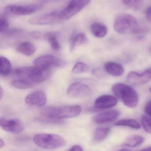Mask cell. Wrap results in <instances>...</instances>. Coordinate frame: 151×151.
Instances as JSON below:
<instances>
[{"mask_svg": "<svg viewBox=\"0 0 151 151\" xmlns=\"http://www.w3.org/2000/svg\"><path fill=\"white\" fill-rule=\"evenodd\" d=\"M81 111L79 105L48 106L41 110V114L47 119L59 120L74 118L78 116Z\"/></svg>", "mask_w": 151, "mask_h": 151, "instance_id": "1", "label": "cell"}, {"mask_svg": "<svg viewBox=\"0 0 151 151\" xmlns=\"http://www.w3.org/2000/svg\"><path fill=\"white\" fill-rule=\"evenodd\" d=\"M112 90L126 106L133 108L137 106L139 96L131 86L126 83H118L112 86Z\"/></svg>", "mask_w": 151, "mask_h": 151, "instance_id": "2", "label": "cell"}, {"mask_svg": "<svg viewBox=\"0 0 151 151\" xmlns=\"http://www.w3.org/2000/svg\"><path fill=\"white\" fill-rule=\"evenodd\" d=\"M50 69L38 66H29L18 68L14 70V75L27 79L34 83H40L47 80L50 76Z\"/></svg>", "mask_w": 151, "mask_h": 151, "instance_id": "3", "label": "cell"}, {"mask_svg": "<svg viewBox=\"0 0 151 151\" xmlns=\"http://www.w3.org/2000/svg\"><path fill=\"white\" fill-rule=\"evenodd\" d=\"M33 141L38 147L45 150L61 149L66 144V141L62 137L52 134H36L33 137Z\"/></svg>", "mask_w": 151, "mask_h": 151, "instance_id": "4", "label": "cell"}, {"mask_svg": "<svg viewBox=\"0 0 151 151\" xmlns=\"http://www.w3.org/2000/svg\"><path fill=\"white\" fill-rule=\"evenodd\" d=\"M136 19L130 14L122 13L118 15L113 23L114 30L118 33L126 34L134 32L138 25Z\"/></svg>", "mask_w": 151, "mask_h": 151, "instance_id": "5", "label": "cell"}, {"mask_svg": "<svg viewBox=\"0 0 151 151\" xmlns=\"http://www.w3.org/2000/svg\"><path fill=\"white\" fill-rule=\"evenodd\" d=\"M91 0H71L67 6L60 12V19L67 20L72 17L83 9Z\"/></svg>", "mask_w": 151, "mask_h": 151, "instance_id": "6", "label": "cell"}, {"mask_svg": "<svg viewBox=\"0 0 151 151\" xmlns=\"http://www.w3.org/2000/svg\"><path fill=\"white\" fill-rule=\"evenodd\" d=\"M42 5L39 4L19 5L11 4L8 5L5 8V11L9 14L18 16H26L35 13L39 11Z\"/></svg>", "mask_w": 151, "mask_h": 151, "instance_id": "7", "label": "cell"}, {"mask_svg": "<svg viewBox=\"0 0 151 151\" xmlns=\"http://www.w3.org/2000/svg\"><path fill=\"white\" fill-rule=\"evenodd\" d=\"M33 63L35 66L49 69L52 67L62 68L66 65L64 61L52 55L41 56L35 59Z\"/></svg>", "mask_w": 151, "mask_h": 151, "instance_id": "8", "label": "cell"}, {"mask_svg": "<svg viewBox=\"0 0 151 151\" xmlns=\"http://www.w3.org/2000/svg\"><path fill=\"white\" fill-rule=\"evenodd\" d=\"M60 12H53L35 17L28 20V23L34 25H47L54 24L62 20L60 19Z\"/></svg>", "mask_w": 151, "mask_h": 151, "instance_id": "9", "label": "cell"}, {"mask_svg": "<svg viewBox=\"0 0 151 151\" xmlns=\"http://www.w3.org/2000/svg\"><path fill=\"white\" fill-rule=\"evenodd\" d=\"M91 92V89L88 85L80 82L72 83L67 90V95L74 98L86 97L89 96Z\"/></svg>", "mask_w": 151, "mask_h": 151, "instance_id": "10", "label": "cell"}, {"mask_svg": "<svg viewBox=\"0 0 151 151\" xmlns=\"http://www.w3.org/2000/svg\"><path fill=\"white\" fill-rule=\"evenodd\" d=\"M127 81L133 85L139 86L145 84L151 80V67L146 69L142 73L130 72L127 77Z\"/></svg>", "mask_w": 151, "mask_h": 151, "instance_id": "11", "label": "cell"}, {"mask_svg": "<svg viewBox=\"0 0 151 151\" xmlns=\"http://www.w3.org/2000/svg\"><path fill=\"white\" fill-rule=\"evenodd\" d=\"M0 125L4 130L13 134H19L24 129V124L18 119L1 118Z\"/></svg>", "mask_w": 151, "mask_h": 151, "instance_id": "12", "label": "cell"}, {"mask_svg": "<svg viewBox=\"0 0 151 151\" xmlns=\"http://www.w3.org/2000/svg\"><path fill=\"white\" fill-rule=\"evenodd\" d=\"M47 100L46 94L41 90L36 91L30 93L25 99V101L27 104L37 107L45 105Z\"/></svg>", "mask_w": 151, "mask_h": 151, "instance_id": "13", "label": "cell"}, {"mask_svg": "<svg viewBox=\"0 0 151 151\" xmlns=\"http://www.w3.org/2000/svg\"><path fill=\"white\" fill-rule=\"evenodd\" d=\"M118 99L114 96L104 95L98 97L96 99L95 106L98 109H109L115 106L118 104Z\"/></svg>", "mask_w": 151, "mask_h": 151, "instance_id": "14", "label": "cell"}, {"mask_svg": "<svg viewBox=\"0 0 151 151\" xmlns=\"http://www.w3.org/2000/svg\"><path fill=\"white\" fill-rule=\"evenodd\" d=\"M119 114V112L117 110L106 111L96 115L94 118V121L97 124L113 122L117 119Z\"/></svg>", "mask_w": 151, "mask_h": 151, "instance_id": "15", "label": "cell"}, {"mask_svg": "<svg viewBox=\"0 0 151 151\" xmlns=\"http://www.w3.org/2000/svg\"><path fill=\"white\" fill-rule=\"evenodd\" d=\"M105 71L113 76H121L125 72V69L121 65L113 62H108L104 65Z\"/></svg>", "mask_w": 151, "mask_h": 151, "instance_id": "16", "label": "cell"}, {"mask_svg": "<svg viewBox=\"0 0 151 151\" xmlns=\"http://www.w3.org/2000/svg\"><path fill=\"white\" fill-rule=\"evenodd\" d=\"M17 52L26 56L29 57L33 55L35 51L34 45L30 42H21L17 47Z\"/></svg>", "mask_w": 151, "mask_h": 151, "instance_id": "17", "label": "cell"}, {"mask_svg": "<svg viewBox=\"0 0 151 151\" xmlns=\"http://www.w3.org/2000/svg\"><path fill=\"white\" fill-rule=\"evenodd\" d=\"M88 39L86 35L83 33H79L74 35L71 40L70 42V50H74L77 47L86 44L87 42Z\"/></svg>", "mask_w": 151, "mask_h": 151, "instance_id": "18", "label": "cell"}, {"mask_svg": "<svg viewBox=\"0 0 151 151\" xmlns=\"http://www.w3.org/2000/svg\"><path fill=\"white\" fill-rule=\"evenodd\" d=\"M90 30L93 35L98 38L105 37L108 32L106 26L100 23L92 24L90 26Z\"/></svg>", "mask_w": 151, "mask_h": 151, "instance_id": "19", "label": "cell"}, {"mask_svg": "<svg viewBox=\"0 0 151 151\" xmlns=\"http://www.w3.org/2000/svg\"><path fill=\"white\" fill-rule=\"evenodd\" d=\"M143 137L139 135H132L128 137L123 143V145L130 148H135L143 143Z\"/></svg>", "mask_w": 151, "mask_h": 151, "instance_id": "20", "label": "cell"}, {"mask_svg": "<svg viewBox=\"0 0 151 151\" xmlns=\"http://www.w3.org/2000/svg\"><path fill=\"white\" fill-rule=\"evenodd\" d=\"M45 38L53 50L55 51L59 50L60 45L56 33L54 32L47 33L45 35Z\"/></svg>", "mask_w": 151, "mask_h": 151, "instance_id": "21", "label": "cell"}, {"mask_svg": "<svg viewBox=\"0 0 151 151\" xmlns=\"http://www.w3.org/2000/svg\"><path fill=\"white\" fill-rule=\"evenodd\" d=\"M35 83L26 79L13 80L11 82L12 86L20 89H26L33 87Z\"/></svg>", "mask_w": 151, "mask_h": 151, "instance_id": "22", "label": "cell"}, {"mask_svg": "<svg viewBox=\"0 0 151 151\" xmlns=\"http://www.w3.org/2000/svg\"><path fill=\"white\" fill-rule=\"evenodd\" d=\"M114 125L117 127H127L135 129H139L141 128L140 123L137 121L133 119L121 120L115 122Z\"/></svg>", "mask_w": 151, "mask_h": 151, "instance_id": "23", "label": "cell"}, {"mask_svg": "<svg viewBox=\"0 0 151 151\" xmlns=\"http://www.w3.org/2000/svg\"><path fill=\"white\" fill-rule=\"evenodd\" d=\"M11 64L4 57L0 58V74L3 76L9 75L11 71Z\"/></svg>", "mask_w": 151, "mask_h": 151, "instance_id": "24", "label": "cell"}, {"mask_svg": "<svg viewBox=\"0 0 151 151\" xmlns=\"http://www.w3.org/2000/svg\"><path fill=\"white\" fill-rule=\"evenodd\" d=\"M111 131L110 127H99L97 129L94 134V139L96 141L104 140Z\"/></svg>", "mask_w": 151, "mask_h": 151, "instance_id": "25", "label": "cell"}, {"mask_svg": "<svg viewBox=\"0 0 151 151\" xmlns=\"http://www.w3.org/2000/svg\"><path fill=\"white\" fill-rule=\"evenodd\" d=\"M88 66L86 64L81 62H79L75 64L72 70V72L75 74L83 73L88 71Z\"/></svg>", "mask_w": 151, "mask_h": 151, "instance_id": "26", "label": "cell"}, {"mask_svg": "<svg viewBox=\"0 0 151 151\" xmlns=\"http://www.w3.org/2000/svg\"><path fill=\"white\" fill-rule=\"evenodd\" d=\"M141 122L144 129L146 133L151 134V118L148 115H143Z\"/></svg>", "mask_w": 151, "mask_h": 151, "instance_id": "27", "label": "cell"}, {"mask_svg": "<svg viewBox=\"0 0 151 151\" xmlns=\"http://www.w3.org/2000/svg\"><path fill=\"white\" fill-rule=\"evenodd\" d=\"M9 23L6 18L4 16H1V25H0V32L1 34L4 33L8 30Z\"/></svg>", "mask_w": 151, "mask_h": 151, "instance_id": "28", "label": "cell"}, {"mask_svg": "<svg viewBox=\"0 0 151 151\" xmlns=\"http://www.w3.org/2000/svg\"><path fill=\"white\" fill-rule=\"evenodd\" d=\"M22 32V30L20 28H12L11 29H8L6 32L3 33L7 36H14L16 35L19 34Z\"/></svg>", "mask_w": 151, "mask_h": 151, "instance_id": "29", "label": "cell"}, {"mask_svg": "<svg viewBox=\"0 0 151 151\" xmlns=\"http://www.w3.org/2000/svg\"><path fill=\"white\" fill-rule=\"evenodd\" d=\"M144 111L148 116L151 118V100L148 101L144 107Z\"/></svg>", "mask_w": 151, "mask_h": 151, "instance_id": "30", "label": "cell"}, {"mask_svg": "<svg viewBox=\"0 0 151 151\" xmlns=\"http://www.w3.org/2000/svg\"><path fill=\"white\" fill-rule=\"evenodd\" d=\"M145 17L148 21L151 22V6L148 7L145 10Z\"/></svg>", "mask_w": 151, "mask_h": 151, "instance_id": "31", "label": "cell"}, {"mask_svg": "<svg viewBox=\"0 0 151 151\" xmlns=\"http://www.w3.org/2000/svg\"><path fill=\"white\" fill-rule=\"evenodd\" d=\"M68 151H83V150L80 145H76L73 146Z\"/></svg>", "mask_w": 151, "mask_h": 151, "instance_id": "32", "label": "cell"}, {"mask_svg": "<svg viewBox=\"0 0 151 151\" xmlns=\"http://www.w3.org/2000/svg\"><path fill=\"white\" fill-rule=\"evenodd\" d=\"M5 142L3 139H0V148H3L5 146Z\"/></svg>", "mask_w": 151, "mask_h": 151, "instance_id": "33", "label": "cell"}, {"mask_svg": "<svg viewBox=\"0 0 151 151\" xmlns=\"http://www.w3.org/2000/svg\"><path fill=\"white\" fill-rule=\"evenodd\" d=\"M133 0H123V1L124 2V3L126 4H129L132 2Z\"/></svg>", "mask_w": 151, "mask_h": 151, "instance_id": "34", "label": "cell"}, {"mask_svg": "<svg viewBox=\"0 0 151 151\" xmlns=\"http://www.w3.org/2000/svg\"><path fill=\"white\" fill-rule=\"evenodd\" d=\"M0 93H1V95H0V96L1 97H0V98H1V100L2 99V98L4 94V91L1 87V89H0Z\"/></svg>", "mask_w": 151, "mask_h": 151, "instance_id": "35", "label": "cell"}, {"mask_svg": "<svg viewBox=\"0 0 151 151\" xmlns=\"http://www.w3.org/2000/svg\"><path fill=\"white\" fill-rule=\"evenodd\" d=\"M140 151H151V147L143 149V150H141Z\"/></svg>", "mask_w": 151, "mask_h": 151, "instance_id": "36", "label": "cell"}, {"mask_svg": "<svg viewBox=\"0 0 151 151\" xmlns=\"http://www.w3.org/2000/svg\"><path fill=\"white\" fill-rule=\"evenodd\" d=\"M117 151H132L130 150H128V149H123V150H119Z\"/></svg>", "mask_w": 151, "mask_h": 151, "instance_id": "37", "label": "cell"}, {"mask_svg": "<svg viewBox=\"0 0 151 151\" xmlns=\"http://www.w3.org/2000/svg\"><path fill=\"white\" fill-rule=\"evenodd\" d=\"M141 1V0H134V2H137L139 1Z\"/></svg>", "mask_w": 151, "mask_h": 151, "instance_id": "38", "label": "cell"}, {"mask_svg": "<svg viewBox=\"0 0 151 151\" xmlns=\"http://www.w3.org/2000/svg\"><path fill=\"white\" fill-rule=\"evenodd\" d=\"M149 51H150V53L151 54V46L150 47V49H149Z\"/></svg>", "mask_w": 151, "mask_h": 151, "instance_id": "39", "label": "cell"}, {"mask_svg": "<svg viewBox=\"0 0 151 151\" xmlns=\"http://www.w3.org/2000/svg\"><path fill=\"white\" fill-rule=\"evenodd\" d=\"M149 91H150V92L151 93V87L150 88V89H149Z\"/></svg>", "mask_w": 151, "mask_h": 151, "instance_id": "40", "label": "cell"}]
</instances>
